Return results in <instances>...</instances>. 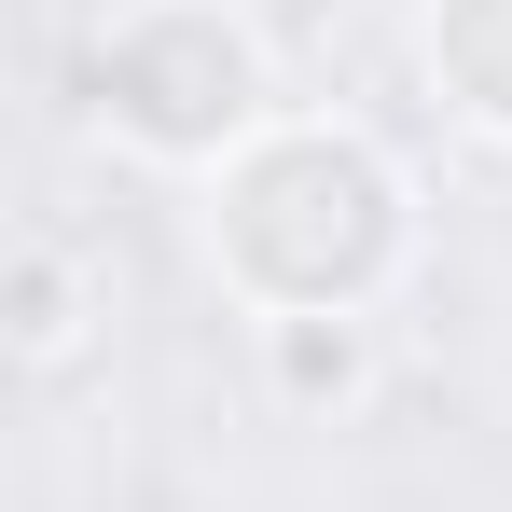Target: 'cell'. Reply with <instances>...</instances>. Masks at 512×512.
Here are the masks:
<instances>
[{"label":"cell","instance_id":"5b68a950","mask_svg":"<svg viewBox=\"0 0 512 512\" xmlns=\"http://www.w3.org/2000/svg\"><path fill=\"white\" fill-rule=\"evenodd\" d=\"M97 305H111V291H97V277H84L70 250H56V236H28V250H14V360H28V374L84 360Z\"/></svg>","mask_w":512,"mask_h":512},{"label":"cell","instance_id":"7a4b0ae2","mask_svg":"<svg viewBox=\"0 0 512 512\" xmlns=\"http://www.w3.org/2000/svg\"><path fill=\"white\" fill-rule=\"evenodd\" d=\"M277 56L236 0H111L84 42V125L139 167H180V180H222L277 125Z\"/></svg>","mask_w":512,"mask_h":512},{"label":"cell","instance_id":"277c9868","mask_svg":"<svg viewBox=\"0 0 512 512\" xmlns=\"http://www.w3.org/2000/svg\"><path fill=\"white\" fill-rule=\"evenodd\" d=\"M263 388H277L291 416L374 402V319H263Z\"/></svg>","mask_w":512,"mask_h":512},{"label":"cell","instance_id":"3957f363","mask_svg":"<svg viewBox=\"0 0 512 512\" xmlns=\"http://www.w3.org/2000/svg\"><path fill=\"white\" fill-rule=\"evenodd\" d=\"M416 56H429V97L471 139H512V0H429Z\"/></svg>","mask_w":512,"mask_h":512},{"label":"cell","instance_id":"6da1fadb","mask_svg":"<svg viewBox=\"0 0 512 512\" xmlns=\"http://www.w3.org/2000/svg\"><path fill=\"white\" fill-rule=\"evenodd\" d=\"M208 263L250 319H374L416 277V180L346 111H277L208 180Z\"/></svg>","mask_w":512,"mask_h":512}]
</instances>
